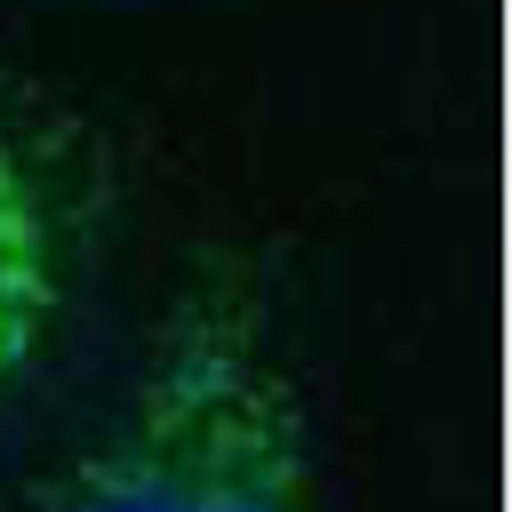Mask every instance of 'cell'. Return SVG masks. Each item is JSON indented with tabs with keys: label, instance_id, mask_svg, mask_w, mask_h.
<instances>
[{
	"label": "cell",
	"instance_id": "obj_2",
	"mask_svg": "<svg viewBox=\"0 0 512 512\" xmlns=\"http://www.w3.org/2000/svg\"><path fill=\"white\" fill-rule=\"evenodd\" d=\"M96 224L80 128L0 72V392L56 336Z\"/></svg>",
	"mask_w": 512,
	"mask_h": 512
},
{
	"label": "cell",
	"instance_id": "obj_1",
	"mask_svg": "<svg viewBox=\"0 0 512 512\" xmlns=\"http://www.w3.org/2000/svg\"><path fill=\"white\" fill-rule=\"evenodd\" d=\"M32 512H328L272 304L216 264L160 312L120 408L56 464Z\"/></svg>",
	"mask_w": 512,
	"mask_h": 512
}]
</instances>
